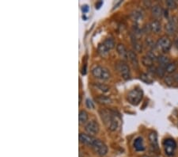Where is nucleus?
I'll use <instances>...</instances> for the list:
<instances>
[{"label":"nucleus","mask_w":178,"mask_h":157,"mask_svg":"<svg viewBox=\"0 0 178 157\" xmlns=\"http://www.w3.org/2000/svg\"><path fill=\"white\" fill-rule=\"evenodd\" d=\"M100 115L104 125H106L110 131L113 132L117 129L119 126V121L117 119V116L113 111L107 109H103L100 111Z\"/></svg>","instance_id":"obj_1"},{"label":"nucleus","mask_w":178,"mask_h":157,"mask_svg":"<svg viewBox=\"0 0 178 157\" xmlns=\"http://www.w3.org/2000/svg\"><path fill=\"white\" fill-rule=\"evenodd\" d=\"M143 97V91L140 87H136L133 90H130L128 94V100L131 104L137 106L139 104Z\"/></svg>","instance_id":"obj_2"},{"label":"nucleus","mask_w":178,"mask_h":157,"mask_svg":"<svg viewBox=\"0 0 178 157\" xmlns=\"http://www.w3.org/2000/svg\"><path fill=\"white\" fill-rule=\"evenodd\" d=\"M91 147L95 153H97L99 156H104L108 153V147L100 140L96 139Z\"/></svg>","instance_id":"obj_3"},{"label":"nucleus","mask_w":178,"mask_h":157,"mask_svg":"<svg viewBox=\"0 0 178 157\" xmlns=\"http://www.w3.org/2000/svg\"><path fill=\"white\" fill-rule=\"evenodd\" d=\"M156 46L158 49H161L163 52H168L172 47V42L168 37L164 36L158 39L156 43Z\"/></svg>","instance_id":"obj_4"},{"label":"nucleus","mask_w":178,"mask_h":157,"mask_svg":"<svg viewBox=\"0 0 178 157\" xmlns=\"http://www.w3.org/2000/svg\"><path fill=\"white\" fill-rule=\"evenodd\" d=\"M163 146L165 152L168 156H172L174 155L175 149L176 148V143L174 140L172 138H167L164 141Z\"/></svg>","instance_id":"obj_5"},{"label":"nucleus","mask_w":178,"mask_h":157,"mask_svg":"<svg viewBox=\"0 0 178 157\" xmlns=\"http://www.w3.org/2000/svg\"><path fill=\"white\" fill-rule=\"evenodd\" d=\"M117 69H118L119 72L121 73V76L124 80H128L131 77V72H130V68L126 63L121 61L119 62L117 64Z\"/></svg>","instance_id":"obj_6"},{"label":"nucleus","mask_w":178,"mask_h":157,"mask_svg":"<svg viewBox=\"0 0 178 157\" xmlns=\"http://www.w3.org/2000/svg\"><path fill=\"white\" fill-rule=\"evenodd\" d=\"M99 125L98 123L95 121H90L85 125V129L88 133V134L91 136L96 135L99 132Z\"/></svg>","instance_id":"obj_7"},{"label":"nucleus","mask_w":178,"mask_h":157,"mask_svg":"<svg viewBox=\"0 0 178 157\" xmlns=\"http://www.w3.org/2000/svg\"><path fill=\"white\" fill-rule=\"evenodd\" d=\"M95 140V138H94L91 135H89V134L83 133H81L79 134V141L83 145L92 146Z\"/></svg>","instance_id":"obj_8"},{"label":"nucleus","mask_w":178,"mask_h":157,"mask_svg":"<svg viewBox=\"0 0 178 157\" xmlns=\"http://www.w3.org/2000/svg\"><path fill=\"white\" fill-rule=\"evenodd\" d=\"M176 29V21L175 18H173L168 21L166 25V31L169 35H173Z\"/></svg>","instance_id":"obj_9"},{"label":"nucleus","mask_w":178,"mask_h":157,"mask_svg":"<svg viewBox=\"0 0 178 157\" xmlns=\"http://www.w3.org/2000/svg\"><path fill=\"white\" fill-rule=\"evenodd\" d=\"M131 44H132V47H133L134 51L137 52H141L142 50V45L140 42V41L138 40V38L134 36L133 34H131Z\"/></svg>","instance_id":"obj_10"},{"label":"nucleus","mask_w":178,"mask_h":157,"mask_svg":"<svg viewBox=\"0 0 178 157\" xmlns=\"http://www.w3.org/2000/svg\"><path fill=\"white\" fill-rule=\"evenodd\" d=\"M151 13H152L153 17L156 18V20H158L159 18H162V15H163V10L160 5L156 4V5H154L151 8Z\"/></svg>","instance_id":"obj_11"},{"label":"nucleus","mask_w":178,"mask_h":157,"mask_svg":"<svg viewBox=\"0 0 178 157\" xmlns=\"http://www.w3.org/2000/svg\"><path fill=\"white\" fill-rule=\"evenodd\" d=\"M117 51L119 56L122 58L123 60H127L128 56V51L123 44H118L117 45Z\"/></svg>","instance_id":"obj_12"},{"label":"nucleus","mask_w":178,"mask_h":157,"mask_svg":"<svg viewBox=\"0 0 178 157\" xmlns=\"http://www.w3.org/2000/svg\"><path fill=\"white\" fill-rule=\"evenodd\" d=\"M128 59L130 60L131 64L133 65V67L135 68H138V60L137 57V54L135 53V51L129 50L128 51Z\"/></svg>","instance_id":"obj_13"},{"label":"nucleus","mask_w":178,"mask_h":157,"mask_svg":"<svg viewBox=\"0 0 178 157\" xmlns=\"http://www.w3.org/2000/svg\"><path fill=\"white\" fill-rule=\"evenodd\" d=\"M149 142L152 148L154 150H158V136L155 132H151L149 134Z\"/></svg>","instance_id":"obj_14"},{"label":"nucleus","mask_w":178,"mask_h":157,"mask_svg":"<svg viewBox=\"0 0 178 157\" xmlns=\"http://www.w3.org/2000/svg\"><path fill=\"white\" fill-rule=\"evenodd\" d=\"M134 148L138 152H142L145 150V146H144L143 139L141 137H137L134 141Z\"/></svg>","instance_id":"obj_15"},{"label":"nucleus","mask_w":178,"mask_h":157,"mask_svg":"<svg viewBox=\"0 0 178 157\" xmlns=\"http://www.w3.org/2000/svg\"><path fill=\"white\" fill-rule=\"evenodd\" d=\"M103 70H104V67H101V66H96L94 68L92 69V75H93L94 77L96 78V79L101 80Z\"/></svg>","instance_id":"obj_16"},{"label":"nucleus","mask_w":178,"mask_h":157,"mask_svg":"<svg viewBox=\"0 0 178 157\" xmlns=\"http://www.w3.org/2000/svg\"><path fill=\"white\" fill-rule=\"evenodd\" d=\"M150 29L151 31L155 33H158L161 31V29H162V25H161V22L158 20H154L150 22Z\"/></svg>","instance_id":"obj_17"},{"label":"nucleus","mask_w":178,"mask_h":157,"mask_svg":"<svg viewBox=\"0 0 178 157\" xmlns=\"http://www.w3.org/2000/svg\"><path fill=\"white\" fill-rule=\"evenodd\" d=\"M157 61H158V63H159V66L164 68H166L167 67V65L170 63L169 58H168L167 56H164V55H160V56H158Z\"/></svg>","instance_id":"obj_18"},{"label":"nucleus","mask_w":178,"mask_h":157,"mask_svg":"<svg viewBox=\"0 0 178 157\" xmlns=\"http://www.w3.org/2000/svg\"><path fill=\"white\" fill-rule=\"evenodd\" d=\"M78 121L80 125H84L88 122V114L86 110H81L78 114Z\"/></svg>","instance_id":"obj_19"},{"label":"nucleus","mask_w":178,"mask_h":157,"mask_svg":"<svg viewBox=\"0 0 178 157\" xmlns=\"http://www.w3.org/2000/svg\"><path fill=\"white\" fill-rule=\"evenodd\" d=\"M97 51H98V53L101 55L102 57H105L108 55L109 53V50L105 47V45L104 44H100L98 45V48H97Z\"/></svg>","instance_id":"obj_20"},{"label":"nucleus","mask_w":178,"mask_h":157,"mask_svg":"<svg viewBox=\"0 0 178 157\" xmlns=\"http://www.w3.org/2000/svg\"><path fill=\"white\" fill-rule=\"evenodd\" d=\"M96 101L97 102L101 103V104H109V103L112 102V100L110 98L107 97L105 95H100L98 97L96 98Z\"/></svg>","instance_id":"obj_21"},{"label":"nucleus","mask_w":178,"mask_h":157,"mask_svg":"<svg viewBox=\"0 0 178 157\" xmlns=\"http://www.w3.org/2000/svg\"><path fill=\"white\" fill-rule=\"evenodd\" d=\"M131 17L134 21H138L142 19V17H143V14H142V11H138V10H135V11H134L131 14Z\"/></svg>","instance_id":"obj_22"},{"label":"nucleus","mask_w":178,"mask_h":157,"mask_svg":"<svg viewBox=\"0 0 178 157\" xmlns=\"http://www.w3.org/2000/svg\"><path fill=\"white\" fill-rule=\"evenodd\" d=\"M142 63L144 66L147 67L148 68L154 66V61L147 56H144L142 58Z\"/></svg>","instance_id":"obj_23"},{"label":"nucleus","mask_w":178,"mask_h":157,"mask_svg":"<svg viewBox=\"0 0 178 157\" xmlns=\"http://www.w3.org/2000/svg\"><path fill=\"white\" fill-rule=\"evenodd\" d=\"M103 44L105 45V47L109 51L115 47V42H114V40L112 38H107L106 40H104Z\"/></svg>","instance_id":"obj_24"},{"label":"nucleus","mask_w":178,"mask_h":157,"mask_svg":"<svg viewBox=\"0 0 178 157\" xmlns=\"http://www.w3.org/2000/svg\"><path fill=\"white\" fill-rule=\"evenodd\" d=\"M176 68H177V66L175 63H169V64L167 65V67L166 68V72L168 73V74H173V73H175V72L176 71Z\"/></svg>","instance_id":"obj_25"},{"label":"nucleus","mask_w":178,"mask_h":157,"mask_svg":"<svg viewBox=\"0 0 178 157\" xmlns=\"http://www.w3.org/2000/svg\"><path fill=\"white\" fill-rule=\"evenodd\" d=\"M96 87H97L99 90H101V91H102L103 93H106L109 90V87H108V85L104 84V83H97V84H96Z\"/></svg>","instance_id":"obj_26"},{"label":"nucleus","mask_w":178,"mask_h":157,"mask_svg":"<svg viewBox=\"0 0 178 157\" xmlns=\"http://www.w3.org/2000/svg\"><path fill=\"white\" fill-rule=\"evenodd\" d=\"M111 78V73L108 71V69H107L106 68H104V70H103L102 76H101V80L103 81H106L108 80Z\"/></svg>","instance_id":"obj_27"},{"label":"nucleus","mask_w":178,"mask_h":157,"mask_svg":"<svg viewBox=\"0 0 178 157\" xmlns=\"http://www.w3.org/2000/svg\"><path fill=\"white\" fill-rule=\"evenodd\" d=\"M166 72V68H164L159 66V67H158L156 68V72H155V74H156L159 78H163L165 77Z\"/></svg>","instance_id":"obj_28"},{"label":"nucleus","mask_w":178,"mask_h":157,"mask_svg":"<svg viewBox=\"0 0 178 157\" xmlns=\"http://www.w3.org/2000/svg\"><path fill=\"white\" fill-rule=\"evenodd\" d=\"M140 80L143 81L144 83H148V84H151V83H153V80L147 74H144V73L140 76Z\"/></svg>","instance_id":"obj_29"},{"label":"nucleus","mask_w":178,"mask_h":157,"mask_svg":"<svg viewBox=\"0 0 178 157\" xmlns=\"http://www.w3.org/2000/svg\"><path fill=\"white\" fill-rule=\"evenodd\" d=\"M146 46H147L148 48H150V49H154L155 48H157V46H156V44L155 43V41H154L151 38H150V37H148V38H146Z\"/></svg>","instance_id":"obj_30"},{"label":"nucleus","mask_w":178,"mask_h":157,"mask_svg":"<svg viewBox=\"0 0 178 157\" xmlns=\"http://www.w3.org/2000/svg\"><path fill=\"white\" fill-rule=\"evenodd\" d=\"M166 6L168 7V8H169V9H175V8H176V2H175V1H173V0H168V1H166Z\"/></svg>","instance_id":"obj_31"},{"label":"nucleus","mask_w":178,"mask_h":157,"mask_svg":"<svg viewBox=\"0 0 178 157\" xmlns=\"http://www.w3.org/2000/svg\"><path fill=\"white\" fill-rule=\"evenodd\" d=\"M146 56H149L151 60H153V61H155V60H158V56H157V55L155 54V52H154V51H150V52H148Z\"/></svg>","instance_id":"obj_32"},{"label":"nucleus","mask_w":178,"mask_h":157,"mask_svg":"<svg viewBox=\"0 0 178 157\" xmlns=\"http://www.w3.org/2000/svg\"><path fill=\"white\" fill-rule=\"evenodd\" d=\"M174 82L172 76H165V83L167 85H172Z\"/></svg>","instance_id":"obj_33"},{"label":"nucleus","mask_w":178,"mask_h":157,"mask_svg":"<svg viewBox=\"0 0 178 157\" xmlns=\"http://www.w3.org/2000/svg\"><path fill=\"white\" fill-rule=\"evenodd\" d=\"M86 105H87V108L89 109H94V102H92L91 99H90V98H87V101H86Z\"/></svg>","instance_id":"obj_34"},{"label":"nucleus","mask_w":178,"mask_h":157,"mask_svg":"<svg viewBox=\"0 0 178 157\" xmlns=\"http://www.w3.org/2000/svg\"><path fill=\"white\" fill-rule=\"evenodd\" d=\"M172 77H173L174 82H176V83H178V73H174Z\"/></svg>","instance_id":"obj_35"},{"label":"nucleus","mask_w":178,"mask_h":157,"mask_svg":"<svg viewBox=\"0 0 178 157\" xmlns=\"http://www.w3.org/2000/svg\"><path fill=\"white\" fill-rule=\"evenodd\" d=\"M82 11H83V13H87V11H89V7H88V6H87V5H85V6H83V7H82Z\"/></svg>","instance_id":"obj_36"},{"label":"nucleus","mask_w":178,"mask_h":157,"mask_svg":"<svg viewBox=\"0 0 178 157\" xmlns=\"http://www.w3.org/2000/svg\"><path fill=\"white\" fill-rule=\"evenodd\" d=\"M174 44H175V46H176V47L177 48V49H178V37L175 38Z\"/></svg>","instance_id":"obj_37"},{"label":"nucleus","mask_w":178,"mask_h":157,"mask_svg":"<svg viewBox=\"0 0 178 157\" xmlns=\"http://www.w3.org/2000/svg\"><path fill=\"white\" fill-rule=\"evenodd\" d=\"M144 4L146 5V7H150V6H151V2H149V1H148V2H146V1H145V2H144Z\"/></svg>","instance_id":"obj_38"},{"label":"nucleus","mask_w":178,"mask_h":157,"mask_svg":"<svg viewBox=\"0 0 178 157\" xmlns=\"http://www.w3.org/2000/svg\"><path fill=\"white\" fill-rule=\"evenodd\" d=\"M102 3H103L102 2H99L98 3L96 4V8H97V9H98V8H100V7H101V6L102 5Z\"/></svg>","instance_id":"obj_39"},{"label":"nucleus","mask_w":178,"mask_h":157,"mask_svg":"<svg viewBox=\"0 0 178 157\" xmlns=\"http://www.w3.org/2000/svg\"><path fill=\"white\" fill-rule=\"evenodd\" d=\"M141 157H150V156H149V155H142V156Z\"/></svg>","instance_id":"obj_40"}]
</instances>
